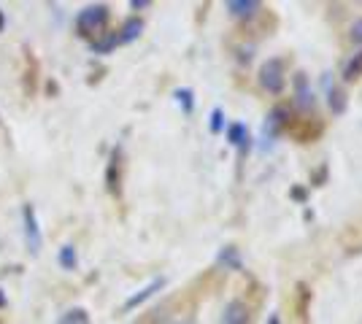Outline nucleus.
Listing matches in <instances>:
<instances>
[{
	"instance_id": "obj_1",
	"label": "nucleus",
	"mask_w": 362,
	"mask_h": 324,
	"mask_svg": "<svg viewBox=\"0 0 362 324\" xmlns=\"http://www.w3.org/2000/svg\"><path fill=\"white\" fill-rule=\"evenodd\" d=\"M108 6L103 3H92V6H84L78 16H76V30L81 32V35H87V38H95V35H100V32L106 30L108 25Z\"/></svg>"
},
{
	"instance_id": "obj_2",
	"label": "nucleus",
	"mask_w": 362,
	"mask_h": 324,
	"mask_svg": "<svg viewBox=\"0 0 362 324\" xmlns=\"http://www.w3.org/2000/svg\"><path fill=\"white\" fill-rule=\"evenodd\" d=\"M259 84L273 95L284 90V68H281V60H268L262 65V71H259Z\"/></svg>"
},
{
	"instance_id": "obj_3",
	"label": "nucleus",
	"mask_w": 362,
	"mask_h": 324,
	"mask_svg": "<svg viewBox=\"0 0 362 324\" xmlns=\"http://www.w3.org/2000/svg\"><path fill=\"white\" fill-rule=\"evenodd\" d=\"M22 224H25V241H28L30 254H38L41 251V230H38V219H35L30 203L22 208Z\"/></svg>"
},
{
	"instance_id": "obj_4",
	"label": "nucleus",
	"mask_w": 362,
	"mask_h": 324,
	"mask_svg": "<svg viewBox=\"0 0 362 324\" xmlns=\"http://www.w3.org/2000/svg\"><path fill=\"white\" fill-rule=\"evenodd\" d=\"M163 287H165V278H163V276H160V278H154V281H149V284H146L144 289H138V292L133 294V297H127L122 308H124V311H133V308H138V306H144V303H146L149 297H154V294L160 292Z\"/></svg>"
},
{
	"instance_id": "obj_5",
	"label": "nucleus",
	"mask_w": 362,
	"mask_h": 324,
	"mask_svg": "<svg viewBox=\"0 0 362 324\" xmlns=\"http://www.w3.org/2000/svg\"><path fill=\"white\" fill-rule=\"evenodd\" d=\"M249 322V308L241 300H230L222 313V324H246Z\"/></svg>"
},
{
	"instance_id": "obj_6",
	"label": "nucleus",
	"mask_w": 362,
	"mask_h": 324,
	"mask_svg": "<svg viewBox=\"0 0 362 324\" xmlns=\"http://www.w3.org/2000/svg\"><path fill=\"white\" fill-rule=\"evenodd\" d=\"M141 32H144V19L141 16H130L124 25H122V30L117 32V41L119 44H133L141 38Z\"/></svg>"
},
{
	"instance_id": "obj_7",
	"label": "nucleus",
	"mask_w": 362,
	"mask_h": 324,
	"mask_svg": "<svg viewBox=\"0 0 362 324\" xmlns=\"http://www.w3.org/2000/svg\"><path fill=\"white\" fill-rule=\"evenodd\" d=\"M227 11L235 19H246V16H255L259 11V3L257 0H230L227 3Z\"/></svg>"
},
{
	"instance_id": "obj_8",
	"label": "nucleus",
	"mask_w": 362,
	"mask_h": 324,
	"mask_svg": "<svg viewBox=\"0 0 362 324\" xmlns=\"http://www.w3.org/2000/svg\"><path fill=\"white\" fill-rule=\"evenodd\" d=\"M57 324H92L90 311L81 308V306H76V308H68L60 316V319H57Z\"/></svg>"
},
{
	"instance_id": "obj_9",
	"label": "nucleus",
	"mask_w": 362,
	"mask_h": 324,
	"mask_svg": "<svg viewBox=\"0 0 362 324\" xmlns=\"http://www.w3.org/2000/svg\"><path fill=\"white\" fill-rule=\"evenodd\" d=\"M119 149L114 152V160H111V165H108V173H106V181H108V189L114 192V195H119Z\"/></svg>"
},
{
	"instance_id": "obj_10",
	"label": "nucleus",
	"mask_w": 362,
	"mask_h": 324,
	"mask_svg": "<svg viewBox=\"0 0 362 324\" xmlns=\"http://www.w3.org/2000/svg\"><path fill=\"white\" fill-rule=\"evenodd\" d=\"M57 263H60V268H65V270H76L78 257H76V248L71 246V244H65V246L57 251Z\"/></svg>"
},
{
	"instance_id": "obj_11",
	"label": "nucleus",
	"mask_w": 362,
	"mask_h": 324,
	"mask_svg": "<svg viewBox=\"0 0 362 324\" xmlns=\"http://www.w3.org/2000/svg\"><path fill=\"white\" fill-rule=\"evenodd\" d=\"M360 76H362V52H357V54L349 60L346 71H344V78H346V81H354V78H360Z\"/></svg>"
},
{
	"instance_id": "obj_12",
	"label": "nucleus",
	"mask_w": 362,
	"mask_h": 324,
	"mask_svg": "<svg viewBox=\"0 0 362 324\" xmlns=\"http://www.w3.org/2000/svg\"><path fill=\"white\" fill-rule=\"evenodd\" d=\"M327 103H330L332 114H344V111H346V92L335 87V90H330V100H327Z\"/></svg>"
},
{
	"instance_id": "obj_13",
	"label": "nucleus",
	"mask_w": 362,
	"mask_h": 324,
	"mask_svg": "<svg viewBox=\"0 0 362 324\" xmlns=\"http://www.w3.org/2000/svg\"><path fill=\"white\" fill-rule=\"evenodd\" d=\"M117 44H119V41H117V32H114V35H103L100 41H92V52H95V54H108Z\"/></svg>"
},
{
	"instance_id": "obj_14",
	"label": "nucleus",
	"mask_w": 362,
	"mask_h": 324,
	"mask_svg": "<svg viewBox=\"0 0 362 324\" xmlns=\"http://www.w3.org/2000/svg\"><path fill=\"white\" fill-rule=\"evenodd\" d=\"M227 138H230V143H233V146H243V143H246V127H243V124H230V127H227Z\"/></svg>"
},
{
	"instance_id": "obj_15",
	"label": "nucleus",
	"mask_w": 362,
	"mask_h": 324,
	"mask_svg": "<svg viewBox=\"0 0 362 324\" xmlns=\"http://www.w3.org/2000/svg\"><path fill=\"white\" fill-rule=\"evenodd\" d=\"M219 263L222 265H227V268H238V251H235V248L233 246H227L225 251H222V254H219Z\"/></svg>"
},
{
	"instance_id": "obj_16",
	"label": "nucleus",
	"mask_w": 362,
	"mask_h": 324,
	"mask_svg": "<svg viewBox=\"0 0 362 324\" xmlns=\"http://www.w3.org/2000/svg\"><path fill=\"white\" fill-rule=\"evenodd\" d=\"M176 100L184 106V111H187V114L192 111V92H189V90H179V92H176Z\"/></svg>"
},
{
	"instance_id": "obj_17",
	"label": "nucleus",
	"mask_w": 362,
	"mask_h": 324,
	"mask_svg": "<svg viewBox=\"0 0 362 324\" xmlns=\"http://www.w3.org/2000/svg\"><path fill=\"white\" fill-rule=\"evenodd\" d=\"M211 133H222V111L219 108H214L211 114Z\"/></svg>"
},
{
	"instance_id": "obj_18",
	"label": "nucleus",
	"mask_w": 362,
	"mask_h": 324,
	"mask_svg": "<svg viewBox=\"0 0 362 324\" xmlns=\"http://www.w3.org/2000/svg\"><path fill=\"white\" fill-rule=\"evenodd\" d=\"M349 35H351L354 44H362V19H357V22L351 25V32H349Z\"/></svg>"
},
{
	"instance_id": "obj_19",
	"label": "nucleus",
	"mask_w": 362,
	"mask_h": 324,
	"mask_svg": "<svg viewBox=\"0 0 362 324\" xmlns=\"http://www.w3.org/2000/svg\"><path fill=\"white\" fill-rule=\"evenodd\" d=\"M151 3L149 0H133V3H130V8H133V11H141V8H149Z\"/></svg>"
},
{
	"instance_id": "obj_20",
	"label": "nucleus",
	"mask_w": 362,
	"mask_h": 324,
	"mask_svg": "<svg viewBox=\"0 0 362 324\" xmlns=\"http://www.w3.org/2000/svg\"><path fill=\"white\" fill-rule=\"evenodd\" d=\"M3 28H6V19H3V11H0V32H3Z\"/></svg>"
},
{
	"instance_id": "obj_21",
	"label": "nucleus",
	"mask_w": 362,
	"mask_h": 324,
	"mask_svg": "<svg viewBox=\"0 0 362 324\" xmlns=\"http://www.w3.org/2000/svg\"><path fill=\"white\" fill-rule=\"evenodd\" d=\"M0 306H6V297H3V289H0Z\"/></svg>"
},
{
	"instance_id": "obj_22",
	"label": "nucleus",
	"mask_w": 362,
	"mask_h": 324,
	"mask_svg": "<svg viewBox=\"0 0 362 324\" xmlns=\"http://www.w3.org/2000/svg\"><path fill=\"white\" fill-rule=\"evenodd\" d=\"M271 324H279V316H271Z\"/></svg>"
},
{
	"instance_id": "obj_23",
	"label": "nucleus",
	"mask_w": 362,
	"mask_h": 324,
	"mask_svg": "<svg viewBox=\"0 0 362 324\" xmlns=\"http://www.w3.org/2000/svg\"><path fill=\"white\" fill-rule=\"evenodd\" d=\"M181 324H192V322H181Z\"/></svg>"
}]
</instances>
